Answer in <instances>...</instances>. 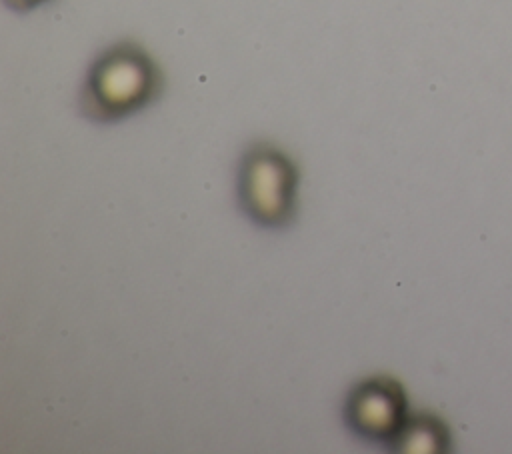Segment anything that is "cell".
Wrapping results in <instances>:
<instances>
[{
  "label": "cell",
  "mask_w": 512,
  "mask_h": 454,
  "mask_svg": "<svg viewBox=\"0 0 512 454\" xmlns=\"http://www.w3.org/2000/svg\"><path fill=\"white\" fill-rule=\"evenodd\" d=\"M160 92L162 72L150 54L134 42H118L90 64L80 90V112L90 122L112 124L144 110Z\"/></svg>",
  "instance_id": "cell-1"
},
{
  "label": "cell",
  "mask_w": 512,
  "mask_h": 454,
  "mask_svg": "<svg viewBox=\"0 0 512 454\" xmlns=\"http://www.w3.org/2000/svg\"><path fill=\"white\" fill-rule=\"evenodd\" d=\"M300 172L294 160L268 142L246 148L236 172V198L244 216L262 228H286L298 212Z\"/></svg>",
  "instance_id": "cell-2"
},
{
  "label": "cell",
  "mask_w": 512,
  "mask_h": 454,
  "mask_svg": "<svg viewBox=\"0 0 512 454\" xmlns=\"http://www.w3.org/2000/svg\"><path fill=\"white\" fill-rule=\"evenodd\" d=\"M408 398L390 376H370L348 392L342 406L344 426L362 442L390 446L408 420Z\"/></svg>",
  "instance_id": "cell-3"
},
{
  "label": "cell",
  "mask_w": 512,
  "mask_h": 454,
  "mask_svg": "<svg viewBox=\"0 0 512 454\" xmlns=\"http://www.w3.org/2000/svg\"><path fill=\"white\" fill-rule=\"evenodd\" d=\"M452 444L450 430L434 414L420 412L408 416L406 424L398 436L390 442V452H410V454H442L448 452Z\"/></svg>",
  "instance_id": "cell-4"
},
{
  "label": "cell",
  "mask_w": 512,
  "mask_h": 454,
  "mask_svg": "<svg viewBox=\"0 0 512 454\" xmlns=\"http://www.w3.org/2000/svg\"><path fill=\"white\" fill-rule=\"evenodd\" d=\"M44 2H48V0H4V4H6L10 10L20 12V14L34 10V8L42 6Z\"/></svg>",
  "instance_id": "cell-5"
}]
</instances>
